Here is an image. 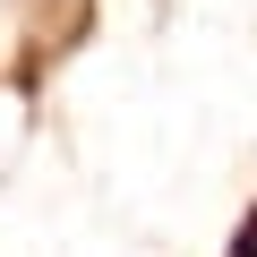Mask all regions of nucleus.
<instances>
[{
	"mask_svg": "<svg viewBox=\"0 0 257 257\" xmlns=\"http://www.w3.org/2000/svg\"><path fill=\"white\" fill-rule=\"evenodd\" d=\"M223 257H257V206H248V214L231 223V248H223Z\"/></svg>",
	"mask_w": 257,
	"mask_h": 257,
	"instance_id": "obj_1",
	"label": "nucleus"
}]
</instances>
